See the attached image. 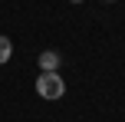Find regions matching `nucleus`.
Here are the masks:
<instances>
[{"instance_id":"nucleus-2","label":"nucleus","mask_w":125,"mask_h":122,"mask_svg":"<svg viewBox=\"0 0 125 122\" xmlns=\"http://www.w3.org/2000/svg\"><path fill=\"white\" fill-rule=\"evenodd\" d=\"M36 63H40V73H56L59 69V53L56 50H43Z\"/></svg>"},{"instance_id":"nucleus-1","label":"nucleus","mask_w":125,"mask_h":122,"mask_svg":"<svg viewBox=\"0 0 125 122\" xmlns=\"http://www.w3.org/2000/svg\"><path fill=\"white\" fill-rule=\"evenodd\" d=\"M36 92H40V99H62L66 96V83H62V76L59 73H40L36 76Z\"/></svg>"},{"instance_id":"nucleus-3","label":"nucleus","mask_w":125,"mask_h":122,"mask_svg":"<svg viewBox=\"0 0 125 122\" xmlns=\"http://www.w3.org/2000/svg\"><path fill=\"white\" fill-rule=\"evenodd\" d=\"M10 56H13V43H10V36H0V66L10 63Z\"/></svg>"},{"instance_id":"nucleus-4","label":"nucleus","mask_w":125,"mask_h":122,"mask_svg":"<svg viewBox=\"0 0 125 122\" xmlns=\"http://www.w3.org/2000/svg\"><path fill=\"white\" fill-rule=\"evenodd\" d=\"M69 3H82V0H69Z\"/></svg>"}]
</instances>
